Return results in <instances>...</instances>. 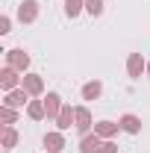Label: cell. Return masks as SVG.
I'll return each mask as SVG.
<instances>
[{
	"label": "cell",
	"instance_id": "6da1fadb",
	"mask_svg": "<svg viewBox=\"0 0 150 153\" xmlns=\"http://www.w3.org/2000/svg\"><path fill=\"white\" fill-rule=\"evenodd\" d=\"M6 65L24 74V71L30 68V53H24V50H18V47H15V50H9V53H6Z\"/></svg>",
	"mask_w": 150,
	"mask_h": 153
},
{
	"label": "cell",
	"instance_id": "7a4b0ae2",
	"mask_svg": "<svg viewBox=\"0 0 150 153\" xmlns=\"http://www.w3.org/2000/svg\"><path fill=\"white\" fill-rule=\"evenodd\" d=\"M24 103H30V91H27V88H12V91H6V100H3V106L21 109Z\"/></svg>",
	"mask_w": 150,
	"mask_h": 153
},
{
	"label": "cell",
	"instance_id": "3957f363",
	"mask_svg": "<svg viewBox=\"0 0 150 153\" xmlns=\"http://www.w3.org/2000/svg\"><path fill=\"white\" fill-rule=\"evenodd\" d=\"M21 88H27L33 97H38L41 91H44V79L38 74H24V79H21Z\"/></svg>",
	"mask_w": 150,
	"mask_h": 153
},
{
	"label": "cell",
	"instance_id": "277c9868",
	"mask_svg": "<svg viewBox=\"0 0 150 153\" xmlns=\"http://www.w3.org/2000/svg\"><path fill=\"white\" fill-rule=\"evenodd\" d=\"M141 71H147V62L141 59V53H130V56H127V74H130L132 79H138Z\"/></svg>",
	"mask_w": 150,
	"mask_h": 153
},
{
	"label": "cell",
	"instance_id": "5b68a950",
	"mask_svg": "<svg viewBox=\"0 0 150 153\" xmlns=\"http://www.w3.org/2000/svg\"><path fill=\"white\" fill-rule=\"evenodd\" d=\"M18 18L24 21V24H33V21L38 18V3L36 0H24L18 6Z\"/></svg>",
	"mask_w": 150,
	"mask_h": 153
},
{
	"label": "cell",
	"instance_id": "8992f818",
	"mask_svg": "<svg viewBox=\"0 0 150 153\" xmlns=\"http://www.w3.org/2000/svg\"><path fill=\"white\" fill-rule=\"evenodd\" d=\"M44 147H47V153L65 150V135H62V130H53V133L44 135Z\"/></svg>",
	"mask_w": 150,
	"mask_h": 153
},
{
	"label": "cell",
	"instance_id": "52a82bcc",
	"mask_svg": "<svg viewBox=\"0 0 150 153\" xmlns=\"http://www.w3.org/2000/svg\"><path fill=\"white\" fill-rule=\"evenodd\" d=\"M62 106H65V103H62V97H59L56 91H50V94L44 97V109H47V118H53V121H56V118H59V112H62Z\"/></svg>",
	"mask_w": 150,
	"mask_h": 153
},
{
	"label": "cell",
	"instance_id": "ba28073f",
	"mask_svg": "<svg viewBox=\"0 0 150 153\" xmlns=\"http://www.w3.org/2000/svg\"><path fill=\"white\" fill-rule=\"evenodd\" d=\"M71 124H76V109L62 106V112H59V118H56V127L65 133V130H71Z\"/></svg>",
	"mask_w": 150,
	"mask_h": 153
},
{
	"label": "cell",
	"instance_id": "9c48e42d",
	"mask_svg": "<svg viewBox=\"0 0 150 153\" xmlns=\"http://www.w3.org/2000/svg\"><path fill=\"white\" fill-rule=\"evenodd\" d=\"M18 79H21V76H18V71H15V68H9V65L0 71V85H3L6 91H12V88L18 85Z\"/></svg>",
	"mask_w": 150,
	"mask_h": 153
},
{
	"label": "cell",
	"instance_id": "30bf717a",
	"mask_svg": "<svg viewBox=\"0 0 150 153\" xmlns=\"http://www.w3.org/2000/svg\"><path fill=\"white\" fill-rule=\"evenodd\" d=\"M100 144H103V138L94 133V135H85L82 141H79V153H100Z\"/></svg>",
	"mask_w": 150,
	"mask_h": 153
},
{
	"label": "cell",
	"instance_id": "8fae6325",
	"mask_svg": "<svg viewBox=\"0 0 150 153\" xmlns=\"http://www.w3.org/2000/svg\"><path fill=\"white\" fill-rule=\"evenodd\" d=\"M79 133H88L91 130V112L85 109V106H76V124H74Z\"/></svg>",
	"mask_w": 150,
	"mask_h": 153
},
{
	"label": "cell",
	"instance_id": "7c38bea8",
	"mask_svg": "<svg viewBox=\"0 0 150 153\" xmlns=\"http://www.w3.org/2000/svg\"><path fill=\"white\" fill-rule=\"evenodd\" d=\"M118 130H121V124H115V121H100V124H94V133L100 135V138H112Z\"/></svg>",
	"mask_w": 150,
	"mask_h": 153
},
{
	"label": "cell",
	"instance_id": "4fadbf2b",
	"mask_svg": "<svg viewBox=\"0 0 150 153\" xmlns=\"http://www.w3.org/2000/svg\"><path fill=\"white\" fill-rule=\"evenodd\" d=\"M27 115H30L33 121H41V118L47 115V109H44V100H30V103H27Z\"/></svg>",
	"mask_w": 150,
	"mask_h": 153
},
{
	"label": "cell",
	"instance_id": "5bb4252c",
	"mask_svg": "<svg viewBox=\"0 0 150 153\" xmlns=\"http://www.w3.org/2000/svg\"><path fill=\"white\" fill-rule=\"evenodd\" d=\"M100 91H103V85H100L97 79H91V82H85V85H82V100H97Z\"/></svg>",
	"mask_w": 150,
	"mask_h": 153
},
{
	"label": "cell",
	"instance_id": "9a60e30c",
	"mask_svg": "<svg viewBox=\"0 0 150 153\" xmlns=\"http://www.w3.org/2000/svg\"><path fill=\"white\" fill-rule=\"evenodd\" d=\"M118 124H121V130H127V133H138V130H141V121H138L135 115H124Z\"/></svg>",
	"mask_w": 150,
	"mask_h": 153
},
{
	"label": "cell",
	"instance_id": "2e32d148",
	"mask_svg": "<svg viewBox=\"0 0 150 153\" xmlns=\"http://www.w3.org/2000/svg\"><path fill=\"white\" fill-rule=\"evenodd\" d=\"M82 9H85V0H68V3H65V15H68V18H76Z\"/></svg>",
	"mask_w": 150,
	"mask_h": 153
},
{
	"label": "cell",
	"instance_id": "e0dca14e",
	"mask_svg": "<svg viewBox=\"0 0 150 153\" xmlns=\"http://www.w3.org/2000/svg\"><path fill=\"white\" fill-rule=\"evenodd\" d=\"M15 144H18V130H15V127H6V130H3V147L9 150V147H15Z\"/></svg>",
	"mask_w": 150,
	"mask_h": 153
},
{
	"label": "cell",
	"instance_id": "ac0fdd59",
	"mask_svg": "<svg viewBox=\"0 0 150 153\" xmlns=\"http://www.w3.org/2000/svg\"><path fill=\"white\" fill-rule=\"evenodd\" d=\"M0 118H3V124H15V118H18V115H15L12 106H3V109H0Z\"/></svg>",
	"mask_w": 150,
	"mask_h": 153
},
{
	"label": "cell",
	"instance_id": "d6986e66",
	"mask_svg": "<svg viewBox=\"0 0 150 153\" xmlns=\"http://www.w3.org/2000/svg\"><path fill=\"white\" fill-rule=\"evenodd\" d=\"M85 12L100 15V12H103V0H85Z\"/></svg>",
	"mask_w": 150,
	"mask_h": 153
},
{
	"label": "cell",
	"instance_id": "ffe728a7",
	"mask_svg": "<svg viewBox=\"0 0 150 153\" xmlns=\"http://www.w3.org/2000/svg\"><path fill=\"white\" fill-rule=\"evenodd\" d=\"M100 153H118V144H112V141H103V144H100Z\"/></svg>",
	"mask_w": 150,
	"mask_h": 153
},
{
	"label": "cell",
	"instance_id": "44dd1931",
	"mask_svg": "<svg viewBox=\"0 0 150 153\" xmlns=\"http://www.w3.org/2000/svg\"><path fill=\"white\" fill-rule=\"evenodd\" d=\"M9 27H12V21H9V15H3L0 18V33H9Z\"/></svg>",
	"mask_w": 150,
	"mask_h": 153
},
{
	"label": "cell",
	"instance_id": "7402d4cb",
	"mask_svg": "<svg viewBox=\"0 0 150 153\" xmlns=\"http://www.w3.org/2000/svg\"><path fill=\"white\" fill-rule=\"evenodd\" d=\"M147 79H150V62H147Z\"/></svg>",
	"mask_w": 150,
	"mask_h": 153
},
{
	"label": "cell",
	"instance_id": "603a6c76",
	"mask_svg": "<svg viewBox=\"0 0 150 153\" xmlns=\"http://www.w3.org/2000/svg\"><path fill=\"white\" fill-rule=\"evenodd\" d=\"M6 153H9V150H6Z\"/></svg>",
	"mask_w": 150,
	"mask_h": 153
}]
</instances>
